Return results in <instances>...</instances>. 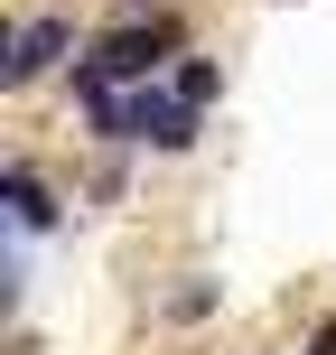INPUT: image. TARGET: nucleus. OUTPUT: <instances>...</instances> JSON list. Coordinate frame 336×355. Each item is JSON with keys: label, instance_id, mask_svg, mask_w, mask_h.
<instances>
[{"label": "nucleus", "instance_id": "obj_1", "mask_svg": "<svg viewBox=\"0 0 336 355\" xmlns=\"http://www.w3.org/2000/svg\"><path fill=\"white\" fill-rule=\"evenodd\" d=\"M168 56H187V28L159 10V19H122V28H103L85 56H75V75H94V85H131V94H141Z\"/></svg>", "mask_w": 336, "mask_h": 355}, {"label": "nucleus", "instance_id": "obj_2", "mask_svg": "<svg viewBox=\"0 0 336 355\" xmlns=\"http://www.w3.org/2000/svg\"><path fill=\"white\" fill-rule=\"evenodd\" d=\"M196 131H206V112L177 103L168 85H141L122 103V150H168V159H177V150H196Z\"/></svg>", "mask_w": 336, "mask_h": 355}, {"label": "nucleus", "instance_id": "obj_3", "mask_svg": "<svg viewBox=\"0 0 336 355\" xmlns=\"http://www.w3.org/2000/svg\"><path fill=\"white\" fill-rule=\"evenodd\" d=\"M66 47H75V19H66V10H47V19H28V28H10V37H0V85H10V94L37 85Z\"/></svg>", "mask_w": 336, "mask_h": 355}, {"label": "nucleus", "instance_id": "obj_4", "mask_svg": "<svg viewBox=\"0 0 336 355\" xmlns=\"http://www.w3.org/2000/svg\"><path fill=\"white\" fill-rule=\"evenodd\" d=\"M0 206H10V234H47L56 215H66L56 187L37 178V159H10V168H0Z\"/></svg>", "mask_w": 336, "mask_h": 355}, {"label": "nucleus", "instance_id": "obj_5", "mask_svg": "<svg viewBox=\"0 0 336 355\" xmlns=\"http://www.w3.org/2000/svg\"><path fill=\"white\" fill-rule=\"evenodd\" d=\"M168 94H177V103H196V112H206L215 94H224V66H215V56H177V66H168Z\"/></svg>", "mask_w": 336, "mask_h": 355}, {"label": "nucleus", "instance_id": "obj_6", "mask_svg": "<svg viewBox=\"0 0 336 355\" xmlns=\"http://www.w3.org/2000/svg\"><path fill=\"white\" fill-rule=\"evenodd\" d=\"M215 300H224L215 281H187V290H168V318H177V327H196V318H215Z\"/></svg>", "mask_w": 336, "mask_h": 355}, {"label": "nucleus", "instance_id": "obj_7", "mask_svg": "<svg viewBox=\"0 0 336 355\" xmlns=\"http://www.w3.org/2000/svg\"><path fill=\"white\" fill-rule=\"evenodd\" d=\"M308 355H336V318H318V337H308Z\"/></svg>", "mask_w": 336, "mask_h": 355}]
</instances>
